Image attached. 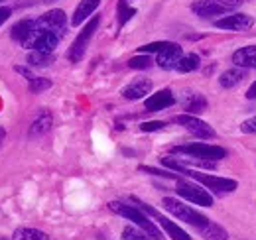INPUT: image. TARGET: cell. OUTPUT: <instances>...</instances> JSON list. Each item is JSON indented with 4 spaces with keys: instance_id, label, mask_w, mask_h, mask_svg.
Returning a JSON list of instances; mask_svg holds the SVG:
<instances>
[{
    "instance_id": "obj_1",
    "label": "cell",
    "mask_w": 256,
    "mask_h": 240,
    "mask_svg": "<svg viewBox=\"0 0 256 240\" xmlns=\"http://www.w3.org/2000/svg\"><path fill=\"white\" fill-rule=\"evenodd\" d=\"M108 209L112 210V212H116V214H120V216H124V218H128V220H132L136 226H140L146 234H150L154 240H164L162 232L158 230V226L152 220H148L146 214L140 209H136L134 205H124V203L112 201V203H108Z\"/></svg>"
},
{
    "instance_id": "obj_2",
    "label": "cell",
    "mask_w": 256,
    "mask_h": 240,
    "mask_svg": "<svg viewBox=\"0 0 256 240\" xmlns=\"http://www.w3.org/2000/svg\"><path fill=\"white\" fill-rule=\"evenodd\" d=\"M240 4L242 0H195L192 4V10L201 18H211V16L230 14Z\"/></svg>"
},
{
    "instance_id": "obj_3",
    "label": "cell",
    "mask_w": 256,
    "mask_h": 240,
    "mask_svg": "<svg viewBox=\"0 0 256 240\" xmlns=\"http://www.w3.org/2000/svg\"><path fill=\"white\" fill-rule=\"evenodd\" d=\"M162 205H164V209L168 210V212H172V214L178 216L180 220H184V222H188V224H193V226H197V228L209 222L205 214H201L199 210L192 209L190 205H184L182 201H178V199H174V197H166V199L162 201Z\"/></svg>"
},
{
    "instance_id": "obj_4",
    "label": "cell",
    "mask_w": 256,
    "mask_h": 240,
    "mask_svg": "<svg viewBox=\"0 0 256 240\" xmlns=\"http://www.w3.org/2000/svg\"><path fill=\"white\" fill-rule=\"evenodd\" d=\"M176 191L180 197H184L186 201H192L199 207H211L213 205V195L201 187V183H193V181H186V180H178V185H176Z\"/></svg>"
},
{
    "instance_id": "obj_5",
    "label": "cell",
    "mask_w": 256,
    "mask_h": 240,
    "mask_svg": "<svg viewBox=\"0 0 256 240\" xmlns=\"http://www.w3.org/2000/svg\"><path fill=\"white\" fill-rule=\"evenodd\" d=\"M176 154H182V156H190V158H201V160H211V162H217V160H223L226 156V150L221 146H211V144H201V142H195L190 146H178L174 148Z\"/></svg>"
},
{
    "instance_id": "obj_6",
    "label": "cell",
    "mask_w": 256,
    "mask_h": 240,
    "mask_svg": "<svg viewBox=\"0 0 256 240\" xmlns=\"http://www.w3.org/2000/svg\"><path fill=\"white\" fill-rule=\"evenodd\" d=\"M60 34L50 30H40V28H34L32 36L24 42L26 48H32L34 52H44V54H54V50L58 48L60 44Z\"/></svg>"
},
{
    "instance_id": "obj_7",
    "label": "cell",
    "mask_w": 256,
    "mask_h": 240,
    "mask_svg": "<svg viewBox=\"0 0 256 240\" xmlns=\"http://www.w3.org/2000/svg\"><path fill=\"white\" fill-rule=\"evenodd\" d=\"M98 16L95 18H91L89 20V24L81 30V34L75 38V42H73V46H71V50H69V54H67V58L73 61V63H77V61L83 60V56H85V50H87V46H89V42H91V38H93V34L96 32L98 28Z\"/></svg>"
},
{
    "instance_id": "obj_8",
    "label": "cell",
    "mask_w": 256,
    "mask_h": 240,
    "mask_svg": "<svg viewBox=\"0 0 256 240\" xmlns=\"http://www.w3.org/2000/svg\"><path fill=\"white\" fill-rule=\"evenodd\" d=\"M186 176H190L192 180H195L197 183H201V185H205L207 189H211V191H215V193H232V191L238 187V183L234 180L217 178V176H207V174H197V172H193V170H188Z\"/></svg>"
},
{
    "instance_id": "obj_9",
    "label": "cell",
    "mask_w": 256,
    "mask_h": 240,
    "mask_svg": "<svg viewBox=\"0 0 256 240\" xmlns=\"http://www.w3.org/2000/svg\"><path fill=\"white\" fill-rule=\"evenodd\" d=\"M174 120H176L178 124H182L188 132H192L193 136L201 138V140L215 138V130H213L207 122H203V120L197 118V116H193V114H180V116H176Z\"/></svg>"
},
{
    "instance_id": "obj_10",
    "label": "cell",
    "mask_w": 256,
    "mask_h": 240,
    "mask_svg": "<svg viewBox=\"0 0 256 240\" xmlns=\"http://www.w3.org/2000/svg\"><path fill=\"white\" fill-rule=\"evenodd\" d=\"M36 28L40 30H50V32H56L60 36H64L65 28H67V16H65L64 10H50L46 12L44 16H40L36 20Z\"/></svg>"
},
{
    "instance_id": "obj_11",
    "label": "cell",
    "mask_w": 256,
    "mask_h": 240,
    "mask_svg": "<svg viewBox=\"0 0 256 240\" xmlns=\"http://www.w3.org/2000/svg\"><path fill=\"white\" fill-rule=\"evenodd\" d=\"M134 201H136V199H134ZM136 203H138V201H136ZM138 205H140V209L146 210L148 214H152V216H154V218L160 222V226L166 230V232H168V236H170V238H174V240H193L192 236H190V234H188V232L182 228V226H178L176 222H172L170 218H166V216H164V214H160L156 209H152V207H148V205H144V203H138Z\"/></svg>"
},
{
    "instance_id": "obj_12",
    "label": "cell",
    "mask_w": 256,
    "mask_h": 240,
    "mask_svg": "<svg viewBox=\"0 0 256 240\" xmlns=\"http://www.w3.org/2000/svg\"><path fill=\"white\" fill-rule=\"evenodd\" d=\"M254 24V20L246 14H228V16H223L215 22L217 28L221 30H230V32H242V30H248L250 26Z\"/></svg>"
},
{
    "instance_id": "obj_13",
    "label": "cell",
    "mask_w": 256,
    "mask_h": 240,
    "mask_svg": "<svg viewBox=\"0 0 256 240\" xmlns=\"http://www.w3.org/2000/svg\"><path fill=\"white\" fill-rule=\"evenodd\" d=\"M182 58H184L182 48H180L178 44H170V42H168V46H166L162 52H158L156 63L160 65L162 69H176Z\"/></svg>"
},
{
    "instance_id": "obj_14",
    "label": "cell",
    "mask_w": 256,
    "mask_h": 240,
    "mask_svg": "<svg viewBox=\"0 0 256 240\" xmlns=\"http://www.w3.org/2000/svg\"><path fill=\"white\" fill-rule=\"evenodd\" d=\"M176 102V98H174V92L170 89H164V90H158V92H154V94H150L148 98H146V110H150V112H158V110H164V108H168V106H172Z\"/></svg>"
},
{
    "instance_id": "obj_15",
    "label": "cell",
    "mask_w": 256,
    "mask_h": 240,
    "mask_svg": "<svg viewBox=\"0 0 256 240\" xmlns=\"http://www.w3.org/2000/svg\"><path fill=\"white\" fill-rule=\"evenodd\" d=\"M182 104H184V108H186L188 112H192V114H199V112H203V110L207 108L205 96H203L201 92H195V90H186V92H184Z\"/></svg>"
},
{
    "instance_id": "obj_16",
    "label": "cell",
    "mask_w": 256,
    "mask_h": 240,
    "mask_svg": "<svg viewBox=\"0 0 256 240\" xmlns=\"http://www.w3.org/2000/svg\"><path fill=\"white\" fill-rule=\"evenodd\" d=\"M100 0H81L79 6L75 8L73 12V18H71V26H81L85 20H89V16L98 8Z\"/></svg>"
},
{
    "instance_id": "obj_17",
    "label": "cell",
    "mask_w": 256,
    "mask_h": 240,
    "mask_svg": "<svg viewBox=\"0 0 256 240\" xmlns=\"http://www.w3.org/2000/svg\"><path fill=\"white\" fill-rule=\"evenodd\" d=\"M150 90H152V83L150 81L136 79V81H132L130 85H126L122 89V94H124V98H128V100H138V98H144Z\"/></svg>"
},
{
    "instance_id": "obj_18",
    "label": "cell",
    "mask_w": 256,
    "mask_h": 240,
    "mask_svg": "<svg viewBox=\"0 0 256 240\" xmlns=\"http://www.w3.org/2000/svg\"><path fill=\"white\" fill-rule=\"evenodd\" d=\"M232 63L236 67H242V69L256 67V46H246V48L236 50L232 54Z\"/></svg>"
},
{
    "instance_id": "obj_19",
    "label": "cell",
    "mask_w": 256,
    "mask_h": 240,
    "mask_svg": "<svg viewBox=\"0 0 256 240\" xmlns=\"http://www.w3.org/2000/svg\"><path fill=\"white\" fill-rule=\"evenodd\" d=\"M244 69L242 67H230V69H226L224 73H221V77H219V83H221V87L223 89H234L236 85H240L242 83V79H244Z\"/></svg>"
},
{
    "instance_id": "obj_20",
    "label": "cell",
    "mask_w": 256,
    "mask_h": 240,
    "mask_svg": "<svg viewBox=\"0 0 256 240\" xmlns=\"http://www.w3.org/2000/svg\"><path fill=\"white\" fill-rule=\"evenodd\" d=\"M197 230H199V234H201L205 240H226L228 238L226 230H224L223 226L215 224V222H207V224L199 226Z\"/></svg>"
},
{
    "instance_id": "obj_21",
    "label": "cell",
    "mask_w": 256,
    "mask_h": 240,
    "mask_svg": "<svg viewBox=\"0 0 256 240\" xmlns=\"http://www.w3.org/2000/svg\"><path fill=\"white\" fill-rule=\"evenodd\" d=\"M34 28H36V20H20L14 28H12V38L16 42H26L30 36H32Z\"/></svg>"
},
{
    "instance_id": "obj_22",
    "label": "cell",
    "mask_w": 256,
    "mask_h": 240,
    "mask_svg": "<svg viewBox=\"0 0 256 240\" xmlns=\"http://www.w3.org/2000/svg\"><path fill=\"white\" fill-rule=\"evenodd\" d=\"M50 128H52V114H50V112H42L38 118L34 120L32 128H30V136L46 134Z\"/></svg>"
},
{
    "instance_id": "obj_23",
    "label": "cell",
    "mask_w": 256,
    "mask_h": 240,
    "mask_svg": "<svg viewBox=\"0 0 256 240\" xmlns=\"http://www.w3.org/2000/svg\"><path fill=\"white\" fill-rule=\"evenodd\" d=\"M12 240H50V236L36 228H18V230H14Z\"/></svg>"
},
{
    "instance_id": "obj_24",
    "label": "cell",
    "mask_w": 256,
    "mask_h": 240,
    "mask_svg": "<svg viewBox=\"0 0 256 240\" xmlns=\"http://www.w3.org/2000/svg\"><path fill=\"white\" fill-rule=\"evenodd\" d=\"M199 56H195V54H188V56H184L182 60H180V63H178V71L180 73H192V71H195V69H199Z\"/></svg>"
},
{
    "instance_id": "obj_25",
    "label": "cell",
    "mask_w": 256,
    "mask_h": 240,
    "mask_svg": "<svg viewBox=\"0 0 256 240\" xmlns=\"http://www.w3.org/2000/svg\"><path fill=\"white\" fill-rule=\"evenodd\" d=\"M54 61V54H44V52H32L28 56V63L32 67H46Z\"/></svg>"
},
{
    "instance_id": "obj_26",
    "label": "cell",
    "mask_w": 256,
    "mask_h": 240,
    "mask_svg": "<svg viewBox=\"0 0 256 240\" xmlns=\"http://www.w3.org/2000/svg\"><path fill=\"white\" fill-rule=\"evenodd\" d=\"M134 14H136V10L128 6L126 0H120V2H118V24H120V26H124Z\"/></svg>"
},
{
    "instance_id": "obj_27",
    "label": "cell",
    "mask_w": 256,
    "mask_h": 240,
    "mask_svg": "<svg viewBox=\"0 0 256 240\" xmlns=\"http://www.w3.org/2000/svg\"><path fill=\"white\" fill-rule=\"evenodd\" d=\"M152 65V60L148 56H136L128 61V67L130 69H148Z\"/></svg>"
},
{
    "instance_id": "obj_28",
    "label": "cell",
    "mask_w": 256,
    "mask_h": 240,
    "mask_svg": "<svg viewBox=\"0 0 256 240\" xmlns=\"http://www.w3.org/2000/svg\"><path fill=\"white\" fill-rule=\"evenodd\" d=\"M52 87V81L48 79H42V77H32L30 79V90L32 92H42V90L50 89Z\"/></svg>"
},
{
    "instance_id": "obj_29",
    "label": "cell",
    "mask_w": 256,
    "mask_h": 240,
    "mask_svg": "<svg viewBox=\"0 0 256 240\" xmlns=\"http://www.w3.org/2000/svg\"><path fill=\"white\" fill-rule=\"evenodd\" d=\"M122 238L124 240H150L146 236V232H140V230H136L134 226H126V228L122 230Z\"/></svg>"
},
{
    "instance_id": "obj_30",
    "label": "cell",
    "mask_w": 256,
    "mask_h": 240,
    "mask_svg": "<svg viewBox=\"0 0 256 240\" xmlns=\"http://www.w3.org/2000/svg\"><path fill=\"white\" fill-rule=\"evenodd\" d=\"M166 46H168V42H154V44L142 46V48H138V50H140L142 54H152V52H162Z\"/></svg>"
},
{
    "instance_id": "obj_31",
    "label": "cell",
    "mask_w": 256,
    "mask_h": 240,
    "mask_svg": "<svg viewBox=\"0 0 256 240\" xmlns=\"http://www.w3.org/2000/svg\"><path fill=\"white\" fill-rule=\"evenodd\" d=\"M166 126V122H160V120H154V122H144L140 128L144 132H156V130H162Z\"/></svg>"
},
{
    "instance_id": "obj_32",
    "label": "cell",
    "mask_w": 256,
    "mask_h": 240,
    "mask_svg": "<svg viewBox=\"0 0 256 240\" xmlns=\"http://www.w3.org/2000/svg\"><path fill=\"white\" fill-rule=\"evenodd\" d=\"M240 130H242V132H246V134H254L256 132V116L244 120V122H242V126H240Z\"/></svg>"
},
{
    "instance_id": "obj_33",
    "label": "cell",
    "mask_w": 256,
    "mask_h": 240,
    "mask_svg": "<svg viewBox=\"0 0 256 240\" xmlns=\"http://www.w3.org/2000/svg\"><path fill=\"white\" fill-rule=\"evenodd\" d=\"M142 172H148V174H154V176H162V178H168V180H176V174H170V172H160V170H154V168H140Z\"/></svg>"
},
{
    "instance_id": "obj_34",
    "label": "cell",
    "mask_w": 256,
    "mask_h": 240,
    "mask_svg": "<svg viewBox=\"0 0 256 240\" xmlns=\"http://www.w3.org/2000/svg\"><path fill=\"white\" fill-rule=\"evenodd\" d=\"M10 14H12V10H10V8H6V6H2V8H0V26L10 18Z\"/></svg>"
},
{
    "instance_id": "obj_35",
    "label": "cell",
    "mask_w": 256,
    "mask_h": 240,
    "mask_svg": "<svg viewBox=\"0 0 256 240\" xmlns=\"http://www.w3.org/2000/svg\"><path fill=\"white\" fill-rule=\"evenodd\" d=\"M246 98H250V100H254L256 98V81L248 87V90H246Z\"/></svg>"
},
{
    "instance_id": "obj_36",
    "label": "cell",
    "mask_w": 256,
    "mask_h": 240,
    "mask_svg": "<svg viewBox=\"0 0 256 240\" xmlns=\"http://www.w3.org/2000/svg\"><path fill=\"white\" fill-rule=\"evenodd\" d=\"M6 142V130L0 126V148H2V144Z\"/></svg>"
},
{
    "instance_id": "obj_37",
    "label": "cell",
    "mask_w": 256,
    "mask_h": 240,
    "mask_svg": "<svg viewBox=\"0 0 256 240\" xmlns=\"http://www.w3.org/2000/svg\"><path fill=\"white\" fill-rule=\"evenodd\" d=\"M44 2H46V4H52V2H56V0H44Z\"/></svg>"
}]
</instances>
